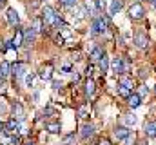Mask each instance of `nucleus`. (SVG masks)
Returning <instances> with one entry per match:
<instances>
[{"mask_svg": "<svg viewBox=\"0 0 156 145\" xmlns=\"http://www.w3.org/2000/svg\"><path fill=\"white\" fill-rule=\"evenodd\" d=\"M107 27H109V16H107V15H100V16H96V18L93 20V24H91V33L94 36L104 35V33L107 31Z\"/></svg>", "mask_w": 156, "mask_h": 145, "instance_id": "1", "label": "nucleus"}, {"mask_svg": "<svg viewBox=\"0 0 156 145\" xmlns=\"http://www.w3.org/2000/svg\"><path fill=\"white\" fill-rule=\"evenodd\" d=\"M129 18L131 20H142L144 18V15H145V9H144V5L140 4V2H136V4H133L131 7H129Z\"/></svg>", "mask_w": 156, "mask_h": 145, "instance_id": "2", "label": "nucleus"}, {"mask_svg": "<svg viewBox=\"0 0 156 145\" xmlns=\"http://www.w3.org/2000/svg\"><path fill=\"white\" fill-rule=\"evenodd\" d=\"M38 76L44 80V82H49L51 78H53V64L51 62H47V64H44L42 67H40V72Z\"/></svg>", "mask_w": 156, "mask_h": 145, "instance_id": "3", "label": "nucleus"}, {"mask_svg": "<svg viewBox=\"0 0 156 145\" xmlns=\"http://www.w3.org/2000/svg\"><path fill=\"white\" fill-rule=\"evenodd\" d=\"M27 69V64L26 62H16L15 65H11V74L15 76V78H22L24 76V72Z\"/></svg>", "mask_w": 156, "mask_h": 145, "instance_id": "4", "label": "nucleus"}, {"mask_svg": "<svg viewBox=\"0 0 156 145\" xmlns=\"http://www.w3.org/2000/svg\"><path fill=\"white\" fill-rule=\"evenodd\" d=\"M111 71L118 74V76H122L123 72H125V65H123V58H113V62H111Z\"/></svg>", "mask_w": 156, "mask_h": 145, "instance_id": "5", "label": "nucleus"}, {"mask_svg": "<svg viewBox=\"0 0 156 145\" xmlns=\"http://www.w3.org/2000/svg\"><path fill=\"white\" fill-rule=\"evenodd\" d=\"M147 44H149V38H147L145 33L138 31V33L134 35V45H136L138 49H145V47H147Z\"/></svg>", "mask_w": 156, "mask_h": 145, "instance_id": "6", "label": "nucleus"}, {"mask_svg": "<svg viewBox=\"0 0 156 145\" xmlns=\"http://www.w3.org/2000/svg\"><path fill=\"white\" fill-rule=\"evenodd\" d=\"M131 134V131H129V127H125V125H120L115 129V138H116L118 142H122V140H127V136Z\"/></svg>", "mask_w": 156, "mask_h": 145, "instance_id": "7", "label": "nucleus"}, {"mask_svg": "<svg viewBox=\"0 0 156 145\" xmlns=\"http://www.w3.org/2000/svg\"><path fill=\"white\" fill-rule=\"evenodd\" d=\"M93 134H94V127L91 123H83L82 129H80V136L83 140H87V138H93Z\"/></svg>", "mask_w": 156, "mask_h": 145, "instance_id": "8", "label": "nucleus"}, {"mask_svg": "<svg viewBox=\"0 0 156 145\" xmlns=\"http://www.w3.org/2000/svg\"><path fill=\"white\" fill-rule=\"evenodd\" d=\"M11 44H13V47H15V49H18V47L24 44V31H22L20 27H16V33H15V36H13Z\"/></svg>", "mask_w": 156, "mask_h": 145, "instance_id": "9", "label": "nucleus"}, {"mask_svg": "<svg viewBox=\"0 0 156 145\" xmlns=\"http://www.w3.org/2000/svg\"><path fill=\"white\" fill-rule=\"evenodd\" d=\"M144 133L147 138H156V120L154 122H147L144 127Z\"/></svg>", "mask_w": 156, "mask_h": 145, "instance_id": "10", "label": "nucleus"}, {"mask_svg": "<svg viewBox=\"0 0 156 145\" xmlns=\"http://www.w3.org/2000/svg\"><path fill=\"white\" fill-rule=\"evenodd\" d=\"M11 111H13V118H15V120H18V122H20V120H24V107H22V104L15 102Z\"/></svg>", "mask_w": 156, "mask_h": 145, "instance_id": "11", "label": "nucleus"}, {"mask_svg": "<svg viewBox=\"0 0 156 145\" xmlns=\"http://www.w3.org/2000/svg\"><path fill=\"white\" fill-rule=\"evenodd\" d=\"M7 22L11 24V26H18V22H20V18H18V13H16V9H7Z\"/></svg>", "mask_w": 156, "mask_h": 145, "instance_id": "12", "label": "nucleus"}, {"mask_svg": "<svg viewBox=\"0 0 156 145\" xmlns=\"http://www.w3.org/2000/svg\"><path fill=\"white\" fill-rule=\"evenodd\" d=\"M127 104H129V107H133V109L140 107V104H142V96H140V94L131 93V96L127 98Z\"/></svg>", "mask_w": 156, "mask_h": 145, "instance_id": "13", "label": "nucleus"}, {"mask_svg": "<svg viewBox=\"0 0 156 145\" xmlns=\"http://www.w3.org/2000/svg\"><path fill=\"white\" fill-rule=\"evenodd\" d=\"M104 55H105V53H104V49H102V47H94V49L91 51L89 58H91L93 62H100V58H102Z\"/></svg>", "mask_w": 156, "mask_h": 145, "instance_id": "14", "label": "nucleus"}, {"mask_svg": "<svg viewBox=\"0 0 156 145\" xmlns=\"http://www.w3.org/2000/svg\"><path fill=\"white\" fill-rule=\"evenodd\" d=\"M120 83H122V85H125L129 91H133V89L136 87V82H134L133 78H129V76H123V74H122V78H120Z\"/></svg>", "mask_w": 156, "mask_h": 145, "instance_id": "15", "label": "nucleus"}, {"mask_svg": "<svg viewBox=\"0 0 156 145\" xmlns=\"http://www.w3.org/2000/svg\"><path fill=\"white\" fill-rule=\"evenodd\" d=\"M35 36H37V31H35L33 27H29V29L24 33V44H27V45L33 44V42H35Z\"/></svg>", "mask_w": 156, "mask_h": 145, "instance_id": "16", "label": "nucleus"}, {"mask_svg": "<svg viewBox=\"0 0 156 145\" xmlns=\"http://www.w3.org/2000/svg\"><path fill=\"white\" fill-rule=\"evenodd\" d=\"M37 33H42V31H45V24H44V20H42V16H37L35 20H33V26H31Z\"/></svg>", "mask_w": 156, "mask_h": 145, "instance_id": "17", "label": "nucleus"}, {"mask_svg": "<svg viewBox=\"0 0 156 145\" xmlns=\"http://www.w3.org/2000/svg\"><path fill=\"white\" fill-rule=\"evenodd\" d=\"M94 89H96L94 80H93V78H87V82H85V94H87V96H93V94H94Z\"/></svg>", "mask_w": 156, "mask_h": 145, "instance_id": "18", "label": "nucleus"}, {"mask_svg": "<svg viewBox=\"0 0 156 145\" xmlns=\"http://www.w3.org/2000/svg\"><path fill=\"white\" fill-rule=\"evenodd\" d=\"M45 129H47L51 134H56V133H60V123H58V122H47V123H45Z\"/></svg>", "mask_w": 156, "mask_h": 145, "instance_id": "19", "label": "nucleus"}, {"mask_svg": "<svg viewBox=\"0 0 156 145\" xmlns=\"http://www.w3.org/2000/svg\"><path fill=\"white\" fill-rule=\"evenodd\" d=\"M123 7V0H113V4H111V9H109V13L111 15H116L118 11Z\"/></svg>", "mask_w": 156, "mask_h": 145, "instance_id": "20", "label": "nucleus"}, {"mask_svg": "<svg viewBox=\"0 0 156 145\" xmlns=\"http://www.w3.org/2000/svg\"><path fill=\"white\" fill-rule=\"evenodd\" d=\"M9 72H11V65H9V62H2V64H0V76L5 78Z\"/></svg>", "mask_w": 156, "mask_h": 145, "instance_id": "21", "label": "nucleus"}, {"mask_svg": "<svg viewBox=\"0 0 156 145\" xmlns=\"http://www.w3.org/2000/svg\"><path fill=\"white\" fill-rule=\"evenodd\" d=\"M85 9H87L91 15L98 13V7H96V2H94V0H87V2H85Z\"/></svg>", "mask_w": 156, "mask_h": 145, "instance_id": "22", "label": "nucleus"}, {"mask_svg": "<svg viewBox=\"0 0 156 145\" xmlns=\"http://www.w3.org/2000/svg\"><path fill=\"white\" fill-rule=\"evenodd\" d=\"M98 64H100V71H102V72H107V69H109V58H107L105 55L100 58V62H98Z\"/></svg>", "mask_w": 156, "mask_h": 145, "instance_id": "23", "label": "nucleus"}, {"mask_svg": "<svg viewBox=\"0 0 156 145\" xmlns=\"http://www.w3.org/2000/svg\"><path fill=\"white\" fill-rule=\"evenodd\" d=\"M78 116H80L82 120H87V116H89V111H87V105H85V104H82V105L78 107Z\"/></svg>", "mask_w": 156, "mask_h": 145, "instance_id": "24", "label": "nucleus"}, {"mask_svg": "<svg viewBox=\"0 0 156 145\" xmlns=\"http://www.w3.org/2000/svg\"><path fill=\"white\" fill-rule=\"evenodd\" d=\"M118 94H120L122 98H129V96H131V91H129L125 85H122V83H120V85H118Z\"/></svg>", "mask_w": 156, "mask_h": 145, "instance_id": "25", "label": "nucleus"}, {"mask_svg": "<svg viewBox=\"0 0 156 145\" xmlns=\"http://www.w3.org/2000/svg\"><path fill=\"white\" fill-rule=\"evenodd\" d=\"M73 142H75V133H71L64 138V145H73Z\"/></svg>", "mask_w": 156, "mask_h": 145, "instance_id": "26", "label": "nucleus"}, {"mask_svg": "<svg viewBox=\"0 0 156 145\" xmlns=\"http://www.w3.org/2000/svg\"><path fill=\"white\" fill-rule=\"evenodd\" d=\"M134 123H136V116H134V114L125 118V127H131V125H134Z\"/></svg>", "mask_w": 156, "mask_h": 145, "instance_id": "27", "label": "nucleus"}, {"mask_svg": "<svg viewBox=\"0 0 156 145\" xmlns=\"http://www.w3.org/2000/svg\"><path fill=\"white\" fill-rule=\"evenodd\" d=\"M60 4L66 5V7H75L76 5V0H60Z\"/></svg>", "mask_w": 156, "mask_h": 145, "instance_id": "28", "label": "nucleus"}, {"mask_svg": "<svg viewBox=\"0 0 156 145\" xmlns=\"http://www.w3.org/2000/svg\"><path fill=\"white\" fill-rule=\"evenodd\" d=\"M96 2V7H98V13H102L104 9H105V2L104 0H94Z\"/></svg>", "mask_w": 156, "mask_h": 145, "instance_id": "29", "label": "nucleus"}, {"mask_svg": "<svg viewBox=\"0 0 156 145\" xmlns=\"http://www.w3.org/2000/svg\"><path fill=\"white\" fill-rule=\"evenodd\" d=\"M33 80H35V74H33V72H29V74L26 76V83L31 87V85H33Z\"/></svg>", "mask_w": 156, "mask_h": 145, "instance_id": "30", "label": "nucleus"}, {"mask_svg": "<svg viewBox=\"0 0 156 145\" xmlns=\"http://www.w3.org/2000/svg\"><path fill=\"white\" fill-rule=\"evenodd\" d=\"M93 71H94V65H87V69H85V76L91 78V76H93Z\"/></svg>", "mask_w": 156, "mask_h": 145, "instance_id": "31", "label": "nucleus"}, {"mask_svg": "<svg viewBox=\"0 0 156 145\" xmlns=\"http://www.w3.org/2000/svg\"><path fill=\"white\" fill-rule=\"evenodd\" d=\"M11 143H13V145H20V143H22L20 136H11Z\"/></svg>", "mask_w": 156, "mask_h": 145, "instance_id": "32", "label": "nucleus"}, {"mask_svg": "<svg viewBox=\"0 0 156 145\" xmlns=\"http://www.w3.org/2000/svg\"><path fill=\"white\" fill-rule=\"evenodd\" d=\"M44 112H45V114H51V116H56V111H55V109H51V107H45Z\"/></svg>", "mask_w": 156, "mask_h": 145, "instance_id": "33", "label": "nucleus"}, {"mask_svg": "<svg viewBox=\"0 0 156 145\" xmlns=\"http://www.w3.org/2000/svg\"><path fill=\"white\" fill-rule=\"evenodd\" d=\"M98 145H113V143H111V142H109L107 138H102V140L98 142Z\"/></svg>", "mask_w": 156, "mask_h": 145, "instance_id": "34", "label": "nucleus"}, {"mask_svg": "<svg viewBox=\"0 0 156 145\" xmlns=\"http://www.w3.org/2000/svg\"><path fill=\"white\" fill-rule=\"evenodd\" d=\"M147 93H149V89H147V87H142V89H140V96H145Z\"/></svg>", "mask_w": 156, "mask_h": 145, "instance_id": "35", "label": "nucleus"}, {"mask_svg": "<svg viewBox=\"0 0 156 145\" xmlns=\"http://www.w3.org/2000/svg\"><path fill=\"white\" fill-rule=\"evenodd\" d=\"M53 87H55V89H60V87H62V83H60V82H53Z\"/></svg>", "mask_w": 156, "mask_h": 145, "instance_id": "36", "label": "nucleus"}, {"mask_svg": "<svg viewBox=\"0 0 156 145\" xmlns=\"http://www.w3.org/2000/svg\"><path fill=\"white\" fill-rule=\"evenodd\" d=\"M0 51H2V53L5 51V45H4V42H2V40H0Z\"/></svg>", "mask_w": 156, "mask_h": 145, "instance_id": "37", "label": "nucleus"}, {"mask_svg": "<svg viewBox=\"0 0 156 145\" xmlns=\"http://www.w3.org/2000/svg\"><path fill=\"white\" fill-rule=\"evenodd\" d=\"M80 56H82L80 53H76V55H73V60H80Z\"/></svg>", "mask_w": 156, "mask_h": 145, "instance_id": "38", "label": "nucleus"}, {"mask_svg": "<svg viewBox=\"0 0 156 145\" xmlns=\"http://www.w3.org/2000/svg\"><path fill=\"white\" fill-rule=\"evenodd\" d=\"M4 129H5V125H4V123L0 122V133H4Z\"/></svg>", "mask_w": 156, "mask_h": 145, "instance_id": "39", "label": "nucleus"}, {"mask_svg": "<svg viewBox=\"0 0 156 145\" xmlns=\"http://www.w3.org/2000/svg\"><path fill=\"white\" fill-rule=\"evenodd\" d=\"M2 5H5V0H0V7H2Z\"/></svg>", "mask_w": 156, "mask_h": 145, "instance_id": "40", "label": "nucleus"}, {"mask_svg": "<svg viewBox=\"0 0 156 145\" xmlns=\"http://www.w3.org/2000/svg\"><path fill=\"white\" fill-rule=\"evenodd\" d=\"M151 4H153V5H154V9H156V0H153V2H151Z\"/></svg>", "mask_w": 156, "mask_h": 145, "instance_id": "41", "label": "nucleus"}, {"mask_svg": "<svg viewBox=\"0 0 156 145\" xmlns=\"http://www.w3.org/2000/svg\"><path fill=\"white\" fill-rule=\"evenodd\" d=\"M24 145H33V142H27V143H24Z\"/></svg>", "mask_w": 156, "mask_h": 145, "instance_id": "42", "label": "nucleus"}, {"mask_svg": "<svg viewBox=\"0 0 156 145\" xmlns=\"http://www.w3.org/2000/svg\"><path fill=\"white\" fill-rule=\"evenodd\" d=\"M0 145H2V143H0Z\"/></svg>", "mask_w": 156, "mask_h": 145, "instance_id": "43", "label": "nucleus"}]
</instances>
